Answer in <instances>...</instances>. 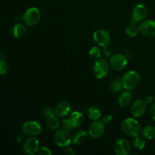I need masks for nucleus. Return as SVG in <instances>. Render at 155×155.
Wrapping results in <instances>:
<instances>
[{
	"mask_svg": "<svg viewBox=\"0 0 155 155\" xmlns=\"http://www.w3.org/2000/svg\"><path fill=\"white\" fill-rule=\"evenodd\" d=\"M84 122V116L80 111H74L68 116V118L62 121V127L68 131L75 130L81 127Z\"/></svg>",
	"mask_w": 155,
	"mask_h": 155,
	"instance_id": "1",
	"label": "nucleus"
},
{
	"mask_svg": "<svg viewBox=\"0 0 155 155\" xmlns=\"http://www.w3.org/2000/svg\"><path fill=\"white\" fill-rule=\"evenodd\" d=\"M121 130L123 133L129 136H139L142 133V129L139 123L133 117L126 118L121 124Z\"/></svg>",
	"mask_w": 155,
	"mask_h": 155,
	"instance_id": "2",
	"label": "nucleus"
},
{
	"mask_svg": "<svg viewBox=\"0 0 155 155\" xmlns=\"http://www.w3.org/2000/svg\"><path fill=\"white\" fill-rule=\"evenodd\" d=\"M123 88L126 90H132L139 86L141 82V77L136 71H130L126 73L121 78Z\"/></svg>",
	"mask_w": 155,
	"mask_h": 155,
	"instance_id": "3",
	"label": "nucleus"
},
{
	"mask_svg": "<svg viewBox=\"0 0 155 155\" xmlns=\"http://www.w3.org/2000/svg\"><path fill=\"white\" fill-rule=\"evenodd\" d=\"M41 18V13L37 8L32 7L27 9L23 15V21L27 26L33 27L39 23Z\"/></svg>",
	"mask_w": 155,
	"mask_h": 155,
	"instance_id": "4",
	"label": "nucleus"
},
{
	"mask_svg": "<svg viewBox=\"0 0 155 155\" xmlns=\"http://www.w3.org/2000/svg\"><path fill=\"white\" fill-rule=\"evenodd\" d=\"M71 136L69 131L64 130H60L56 131L53 136V142L58 147H67L71 143Z\"/></svg>",
	"mask_w": 155,
	"mask_h": 155,
	"instance_id": "5",
	"label": "nucleus"
},
{
	"mask_svg": "<svg viewBox=\"0 0 155 155\" xmlns=\"http://www.w3.org/2000/svg\"><path fill=\"white\" fill-rule=\"evenodd\" d=\"M109 73V64L104 58L95 60L93 66V74L96 78H104Z\"/></svg>",
	"mask_w": 155,
	"mask_h": 155,
	"instance_id": "6",
	"label": "nucleus"
},
{
	"mask_svg": "<svg viewBox=\"0 0 155 155\" xmlns=\"http://www.w3.org/2000/svg\"><path fill=\"white\" fill-rule=\"evenodd\" d=\"M21 132L29 136H36L42 132V127L36 121H27L21 128Z\"/></svg>",
	"mask_w": 155,
	"mask_h": 155,
	"instance_id": "7",
	"label": "nucleus"
},
{
	"mask_svg": "<svg viewBox=\"0 0 155 155\" xmlns=\"http://www.w3.org/2000/svg\"><path fill=\"white\" fill-rule=\"evenodd\" d=\"M127 57L124 54H120V53H117L111 56L110 58V62L109 64L111 67V68L114 71H122L126 68L127 64Z\"/></svg>",
	"mask_w": 155,
	"mask_h": 155,
	"instance_id": "8",
	"label": "nucleus"
},
{
	"mask_svg": "<svg viewBox=\"0 0 155 155\" xmlns=\"http://www.w3.org/2000/svg\"><path fill=\"white\" fill-rule=\"evenodd\" d=\"M102 121L95 120L90 124L88 130L89 136L92 139H98L104 135L105 127Z\"/></svg>",
	"mask_w": 155,
	"mask_h": 155,
	"instance_id": "9",
	"label": "nucleus"
},
{
	"mask_svg": "<svg viewBox=\"0 0 155 155\" xmlns=\"http://www.w3.org/2000/svg\"><path fill=\"white\" fill-rule=\"evenodd\" d=\"M39 149V140L34 136L29 137L25 141L23 146V151L26 154L34 155L38 152Z\"/></svg>",
	"mask_w": 155,
	"mask_h": 155,
	"instance_id": "10",
	"label": "nucleus"
},
{
	"mask_svg": "<svg viewBox=\"0 0 155 155\" xmlns=\"http://www.w3.org/2000/svg\"><path fill=\"white\" fill-rule=\"evenodd\" d=\"M114 151L117 155H127L131 151V145L125 139H119L114 145Z\"/></svg>",
	"mask_w": 155,
	"mask_h": 155,
	"instance_id": "11",
	"label": "nucleus"
},
{
	"mask_svg": "<svg viewBox=\"0 0 155 155\" xmlns=\"http://www.w3.org/2000/svg\"><path fill=\"white\" fill-rule=\"evenodd\" d=\"M93 39L99 46L106 47L110 44L111 38L106 30L99 29L94 32Z\"/></svg>",
	"mask_w": 155,
	"mask_h": 155,
	"instance_id": "12",
	"label": "nucleus"
},
{
	"mask_svg": "<svg viewBox=\"0 0 155 155\" xmlns=\"http://www.w3.org/2000/svg\"><path fill=\"white\" fill-rule=\"evenodd\" d=\"M140 33L148 38L155 37V21L153 20H145L139 25Z\"/></svg>",
	"mask_w": 155,
	"mask_h": 155,
	"instance_id": "13",
	"label": "nucleus"
},
{
	"mask_svg": "<svg viewBox=\"0 0 155 155\" xmlns=\"http://www.w3.org/2000/svg\"><path fill=\"white\" fill-rule=\"evenodd\" d=\"M148 15V8L143 4H138L134 7L132 13V21L135 22H142Z\"/></svg>",
	"mask_w": 155,
	"mask_h": 155,
	"instance_id": "14",
	"label": "nucleus"
},
{
	"mask_svg": "<svg viewBox=\"0 0 155 155\" xmlns=\"http://www.w3.org/2000/svg\"><path fill=\"white\" fill-rule=\"evenodd\" d=\"M147 104L145 100L138 99L133 103L131 106V113L135 117H140L145 113Z\"/></svg>",
	"mask_w": 155,
	"mask_h": 155,
	"instance_id": "15",
	"label": "nucleus"
},
{
	"mask_svg": "<svg viewBox=\"0 0 155 155\" xmlns=\"http://www.w3.org/2000/svg\"><path fill=\"white\" fill-rule=\"evenodd\" d=\"M71 110V104L67 101H61L54 107V112L58 117H64L68 116Z\"/></svg>",
	"mask_w": 155,
	"mask_h": 155,
	"instance_id": "16",
	"label": "nucleus"
},
{
	"mask_svg": "<svg viewBox=\"0 0 155 155\" xmlns=\"http://www.w3.org/2000/svg\"><path fill=\"white\" fill-rule=\"evenodd\" d=\"M89 137V133L86 130H78L74 134L73 138V143L76 145H82L87 141Z\"/></svg>",
	"mask_w": 155,
	"mask_h": 155,
	"instance_id": "17",
	"label": "nucleus"
},
{
	"mask_svg": "<svg viewBox=\"0 0 155 155\" xmlns=\"http://www.w3.org/2000/svg\"><path fill=\"white\" fill-rule=\"evenodd\" d=\"M132 99H133V95L131 92H128V90L126 92H122L118 97V103L119 105L122 107H127L131 104Z\"/></svg>",
	"mask_w": 155,
	"mask_h": 155,
	"instance_id": "18",
	"label": "nucleus"
},
{
	"mask_svg": "<svg viewBox=\"0 0 155 155\" xmlns=\"http://www.w3.org/2000/svg\"><path fill=\"white\" fill-rule=\"evenodd\" d=\"M123 88L122 80L119 77H115L110 82L108 86V89L112 93H118L120 92Z\"/></svg>",
	"mask_w": 155,
	"mask_h": 155,
	"instance_id": "19",
	"label": "nucleus"
},
{
	"mask_svg": "<svg viewBox=\"0 0 155 155\" xmlns=\"http://www.w3.org/2000/svg\"><path fill=\"white\" fill-rule=\"evenodd\" d=\"M12 33H13L14 36L18 39H21L24 37L27 33V29H26L25 26L22 24H16L14 26L13 29H12Z\"/></svg>",
	"mask_w": 155,
	"mask_h": 155,
	"instance_id": "20",
	"label": "nucleus"
},
{
	"mask_svg": "<svg viewBox=\"0 0 155 155\" xmlns=\"http://www.w3.org/2000/svg\"><path fill=\"white\" fill-rule=\"evenodd\" d=\"M125 32L129 36L135 37V36H137V35L139 34V32H140V30H139V25H138L137 22H135V21H132L131 24L126 28Z\"/></svg>",
	"mask_w": 155,
	"mask_h": 155,
	"instance_id": "21",
	"label": "nucleus"
},
{
	"mask_svg": "<svg viewBox=\"0 0 155 155\" xmlns=\"http://www.w3.org/2000/svg\"><path fill=\"white\" fill-rule=\"evenodd\" d=\"M87 115L88 117L92 121L98 120L101 118V112L98 107H95V106H92L90 107L87 110Z\"/></svg>",
	"mask_w": 155,
	"mask_h": 155,
	"instance_id": "22",
	"label": "nucleus"
},
{
	"mask_svg": "<svg viewBox=\"0 0 155 155\" xmlns=\"http://www.w3.org/2000/svg\"><path fill=\"white\" fill-rule=\"evenodd\" d=\"M142 136L147 140H152L155 139V127L148 125L142 130Z\"/></svg>",
	"mask_w": 155,
	"mask_h": 155,
	"instance_id": "23",
	"label": "nucleus"
},
{
	"mask_svg": "<svg viewBox=\"0 0 155 155\" xmlns=\"http://www.w3.org/2000/svg\"><path fill=\"white\" fill-rule=\"evenodd\" d=\"M47 127L51 130H56L60 127V120L58 117L54 116L47 119Z\"/></svg>",
	"mask_w": 155,
	"mask_h": 155,
	"instance_id": "24",
	"label": "nucleus"
},
{
	"mask_svg": "<svg viewBox=\"0 0 155 155\" xmlns=\"http://www.w3.org/2000/svg\"><path fill=\"white\" fill-rule=\"evenodd\" d=\"M133 144H134L135 148H137L139 150H142L145 146V139L142 136H137L135 137L134 142H133Z\"/></svg>",
	"mask_w": 155,
	"mask_h": 155,
	"instance_id": "25",
	"label": "nucleus"
},
{
	"mask_svg": "<svg viewBox=\"0 0 155 155\" xmlns=\"http://www.w3.org/2000/svg\"><path fill=\"white\" fill-rule=\"evenodd\" d=\"M102 52L99 47L98 46H93L90 50H89V55L94 60H98V59L101 58V56Z\"/></svg>",
	"mask_w": 155,
	"mask_h": 155,
	"instance_id": "26",
	"label": "nucleus"
},
{
	"mask_svg": "<svg viewBox=\"0 0 155 155\" xmlns=\"http://www.w3.org/2000/svg\"><path fill=\"white\" fill-rule=\"evenodd\" d=\"M42 114L46 119L51 117L56 116L55 112H54V108H52L51 106H46L44 107L42 110Z\"/></svg>",
	"mask_w": 155,
	"mask_h": 155,
	"instance_id": "27",
	"label": "nucleus"
},
{
	"mask_svg": "<svg viewBox=\"0 0 155 155\" xmlns=\"http://www.w3.org/2000/svg\"><path fill=\"white\" fill-rule=\"evenodd\" d=\"M9 66L8 64L6 61H5L4 59L3 60H0V74L1 75H3V74H7L8 71Z\"/></svg>",
	"mask_w": 155,
	"mask_h": 155,
	"instance_id": "28",
	"label": "nucleus"
},
{
	"mask_svg": "<svg viewBox=\"0 0 155 155\" xmlns=\"http://www.w3.org/2000/svg\"><path fill=\"white\" fill-rule=\"evenodd\" d=\"M102 122L104 125H110L113 122V117L110 114H105L102 118Z\"/></svg>",
	"mask_w": 155,
	"mask_h": 155,
	"instance_id": "29",
	"label": "nucleus"
},
{
	"mask_svg": "<svg viewBox=\"0 0 155 155\" xmlns=\"http://www.w3.org/2000/svg\"><path fill=\"white\" fill-rule=\"evenodd\" d=\"M37 154H39V155H51V151H50V149L48 148L42 147V148H39Z\"/></svg>",
	"mask_w": 155,
	"mask_h": 155,
	"instance_id": "30",
	"label": "nucleus"
},
{
	"mask_svg": "<svg viewBox=\"0 0 155 155\" xmlns=\"http://www.w3.org/2000/svg\"><path fill=\"white\" fill-rule=\"evenodd\" d=\"M150 115L153 120L155 121V102L151 104V108H150Z\"/></svg>",
	"mask_w": 155,
	"mask_h": 155,
	"instance_id": "31",
	"label": "nucleus"
},
{
	"mask_svg": "<svg viewBox=\"0 0 155 155\" xmlns=\"http://www.w3.org/2000/svg\"><path fill=\"white\" fill-rule=\"evenodd\" d=\"M153 101H154V98H153V96H151V95H148V96L145 97V101L146 102L147 104H151V103H152Z\"/></svg>",
	"mask_w": 155,
	"mask_h": 155,
	"instance_id": "32",
	"label": "nucleus"
},
{
	"mask_svg": "<svg viewBox=\"0 0 155 155\" xmlns=\"http://www.w3.org/2000/svg\"><path fill=\"white\" fill-rule=\"evenodd\" d=\"M64 153L66 154H69V155H74L75 154V151H74V149L71 148H66V150L64 151Z\"/></svg>",
	"mask_w": 155,
	"mask_h": 155,
	"instance_id": "33",
	"label": "nucleus"
},
{
	"mask_svg": "<svg viewBox=\"0 0 155 155\" xmlns=\"http://www.w3.org/2000/svg\"><path fill=\"white\" fill-rule=\"evenodd\" d=\"M5 54L2 51H0V60H3L5 58Z\"/></svg>",
	"mask_w": 155,
	"mask_h": 155,
	"instance_id": "34",
	"label": "nucleus"
}]
</instances>
